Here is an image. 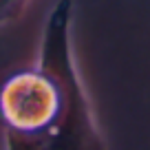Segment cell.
Instances as JSON below:
<instances>
[{
  "mask_svg": "<svg viewBox=\"0 0 150 150\" xmlns=\"http://www.w3.org/2000/svg\"><path fill=\"white\" fill-rule=\"evenodd\" d=\"M73 0L49 11L35 66L0 86L5 150H108L93 104L75 66Z\"/></svg>",
  "mask_w": 150,
  "mask_h": 150,
  "instance_id": "obj_1",
  "label": "cell"
},
{
  "mask_svg": "<svg viewBox=\"0 0 150 150\" xmlns=\"http://www.w3.org/2000/svg\"><path fill=\"white\" fill-rule=\"evenodd\" d=\"M27 2L29 0H0V27L18 18Z\"/></svg>",
  "mask_w": 150,
  "mask_h": 150,
  "instance_id": "obj_2",
  "label": "cell"
}]
</instances>
